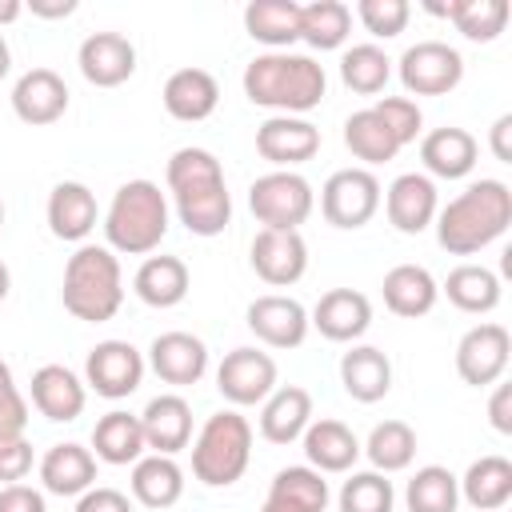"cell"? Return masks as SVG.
Returning a JSON list of instances; mask_svg holds the SVG:
<instances>
[{"label": "cell", "mask_w": 512, "mask_h": 512, "mask_svg": "<svg viewBox=\"0 0 512 512\" xmlns=\"http://www.w3.org/2000/svg\"><path fill=\"white\" fill-rule=\"evenodd\" d=\"M172 204L180 224L192 236H220L232 220V196L224 184V168L208 148H176L164 168Z\"/></svg>", "instance_id": "obj_1"}, {"label": "cell", "mask_w": 512, "mask_h": 512, "mask_svg": "<svg viewBox=\"0 0 512 512\" xmlns=\"http://www.w3.org/2000/svg\"><path fill=\"white\" fill-rule=\"evenodd\" d=\"M512 224V192L504 180H476L436 208V240L452 256H472L500 240Z\"/></svg>", "instance_id": "obj_2"}, {"label": "cell", "mask_w": 512, "mask_h": 512, "mask_svg": "<svg viewBox=\"0 0 512 512\" xmlns=\"http://www.w3.org/2000/svg\"><path fill=\"white\" fill-rule=\"evenodd\" d=\"M244 96L260 108H272L276 116H300L312 112L324 92H328V76L312 56L300 52H264L256 56L244 76Z\"/></svg>", "instance_id": "obj_3"}, {"label": "cell", "mask_w": 512, "mask_h": 512, "mask_svg": "<svg viewBox=\"0 0 512 512\" xmlns=\"http://www.w3.org/2000/svg\"><path fill=\"white\" fill-rule=\"evenodd\" d=\"M64 308L84 324H104L124 304V276L120 260L108 244H80L64 264Z\"/></svg>", "instance_id": "obj_4"}, {"label": "cell", "mask_w": 512, "mask_h": 512, "mask_svg": "<svg viewBox=\"0 0 512 512\" xmlns=\"http://www.w3.org/2000/svg\"><path fill=\"white\" fill-rule=\"evenodd\" d=\"M104 236L112 252L148 256L168 236V200L152 180H128L116 188L104 212Z\"/></svg>", "instance_id": "obj_5"}, {"label": "cell", "mask_w": 512, "mask_h": 512, "mask_svg": "<svg viewBox=\"0 0 512 512\" xmlns=\"http://www.w3.org/2000/svg\"><path fill=\"white\" fill-rule=\"evenodd\" d=\"M252 460V424L224 408L204 420L200 436L192 440V476L208 488H228L244 476Z\"/></svg>", "instance_id": "obj_6"}, {"label": "cell", "mask_w": 512, "mask_h": 512, "mask_svg": "<svg viewBox=\"0 0 512 512\" xmlns=\"http://www.w3.org/2000/svg\"><path fill=\"white\" fill-rule=\"evenodd\" d=\"M248 208H252V216H256L264 228L300 232V224H304V220L312 216V208H316V196H312V184H308L300 172L276 168V172H264L260 180H252V188H248Z\"/></svg>", "instance_id": "obj_7"}, {"label": "cell", "mask_w": 512, "mask_h": 512, "mask_svg": "<svg viewBox=\"0 0 512 512\" xmlns=\"http://www.w3.org/2000/svg\"><path fill=\"white\" fill-rule=\"evenodd\" d=\"M380 208V180L368 168H340L320 188V212L332 228H364Z\"/></svg>", "instance_id": "obj_8"}, {"label": "cell", "mask_w": 512, "mask_h": 512, "mask_svg": "<svg viewBox=\"0 0 512 512\" xmlns=\"http://www.w3.org/2000/svg\"><path fill=\"white\" fill-rule=\"evenodd\" d=\"M464 80V60L444 40H420L400 56V84L412 96H444Z\"/></svg>", "instance_id": "obj_9"}, {"label": "cell", "mask_w": 512, "mask_h": 512, "mask_svg": "<svg viewBox=\"0 0 512 512\" xmlns=\"http://www.w3.org/2000/svg\"><path fill=\"white\" fill-rule=\"evenodd\" d=\"M508 356H512V336L504 324H476L460 336L456 344V372L464 384L472 388H488L504 376L508 368Z\"/></svg>", "instance_id": "obj_10"}, {"label": "cell", "mask_w": 512, "mask_h": 512, "mask_svg": "<svg viewBox=\"0 0 512 512\" xmlns=\"http://www.w3.org/2000/svg\"><path fill=\"white\" fill-rule=\"evenodd\" d=\"M144 380V356L128 340H100L84 360V384L104 400H124Z\"/></svg>", "instance_id": "obj_11"}, {"label": "cell", "mask_w": 512, "mask_h": 512, "mask_svg": "<svg viewBox=\"0 0 512 512\" xmlns=\"http://www.w3.org/2000/svg\"><path fill=\"white\" fill-rule=\"evenodd\" d=\"M216 388L228 404H264L276 388V360L260 348H232L216 368Z\"/></svg>", "instance_id": "obj_12"}, {"label": "cell", "mask_w": 512, "mask_h": 512, "mask_svg": "<svg viewBox=\"0 0 512 512\" xmlns=\"http://www.w3.org/2000/svg\"><path fill=\"white\" fill-rule=\"evenodd\" d=\"M252 272L272 284L288 288L308 272V244L300 232H280V228H260L252 240Z\"/></svg>", "instance_id": "obj_13"}, {"label": "cell", "mask_w": 512, "mask_h": 512, "mask_svg": "<svg viewBox=\"0 0 512 512\" xmlns=\"http://www.w3.org/2000/svg\"><path fill=\"white\" fill-rule=\"evenodd\" d=\"M248 328L256 332V340H264L268 348H300L304 336H308V312L300 300L292 296H280V292H268V296H256L244 312Z\"/></svg>", "instance_id": "obj_14"}, {"label": "cell", "mask_w": 512, "mask_h": 512, "mask_svg": "<svg viewBox=\"0 0 512 512\" xmlns=\"http://www.w3.org/2000/svg\"><path fill=\"white\" fill-rule=\"evenodd\" d=\"M256 152L268 164L292 172V164H304L320 152V128L308 124L304 116H268L256 128Z\"/></svg>", "instance_id": "obj_15"}, {"label": "cell", "mask_w": 512, "mask_h": 512, "mask_svg": "<svg viewBox=\"0 0 512 512\" xmlns=\"http://www.w3.org/2000/svg\"><path fill=\"white\" fill-rule=\"evenodd\" d=\"M80 76L96 88H120L136 72V48L120 32H92L76 52Z\"/></svg>", "instance_id": "obj_16"}, {"label": "cell", "mask_w": 512, "mask_h": 512, "mask_svg": "<svg viewBox=\"0 0 512 512\" xmlns=\"http://www.w3.org/2000/svg\"><path fill=\"white\" fill-rule=\"evenodd\" d=\"M12 112L24 124H56L68 112V84L52 68H28L12 84Z\"/></svg>", "instance_id": "obj_17"}, {"label": "cell", "mask_w": 512, "mask_h": 512, "mask_svg": "<svg viewBox=\"0 0 512 512\" xmlns=\"http://www.w3.org/2000/svg\"><path fill=\"white\" fill-rule=\"evenodd\" d=\"M384 212H388V224L404 236H420L432 220H436V184L432 176L424 172H404L388 184V196H384Z\"/></svg>", "instance_id": "obj_18"}, {"label": "cell", "mask_w": 512, "mask_h": 512, "mask_svg": "<svg viewBox=\"0 0 512 512\" xmlns=\"http://www.w3.org/2000/svg\"><path fill=\"white\" fill-rule=\"evenodd\" d=\"M308 324H316V332H320L324 340L352 344V340H360V336L368 332V324H372V304H368V296L356 292V288H332V292H324V296L316 300Z\"/></svg>", "instance_id": "obj_19"}, {"label": "cell", "mask_w": 512, "mask_h": 512, "mask_svg": "<svg viewBox=\"0 0 512 512\" xmlns=\"http://www.w3.org/2000/svg\"><path fill=\"white\" fill-rule=\"evenodd\" d=\"M148 364L164 384L188 388L208 372V348L192 332H160L148 348Z\"/></svg>", "instance_id": "obj_20"}, {"label": "cell", "mask_w": 512, "mask_h": 512, "mask_svg": "<svg viewBox=\"0 0 512 512\" xmlns=\"http://www.w3.org/2000/svg\"><path fill=\"white\" fill-rule=\"evenodd\" d=\"M140 428H144V444L156 456H176L192 440V408L176 392L152 396L148 408L140 412Z\"/></svg>", "instance_id": "obj_21"}, {"label": "cell", "mask_w": 512, "mask_h": 512, "mask_svg": "<svg viewBox=\"0 0 512 512\" xmlns=\"http://www.w3.org/2000/svg\"><path fill=\"white\" fill-rule=\"evenodd\" d=\"M164 108L172 120H184V124H196V120H208L220 104V84L212 72L204 68H176L168 80H164Z\"/></svg>", "instance_id": "obj_22"}, {"label": "cell", "mask_w": 512, "mask_h": 512, "mask_svg": "<svg viewBox=\"0 0 512 512\" xmlns=\"http://www.w3.org/2000/svg\"><path fill=\"white\" fill-rule=\"evenodd\" d=\"M84 400H88L84 380L72 368L44 364V368L32 372V404H36L40 416H48L56 424H68V420H76L84 412Z\"/></svg>", "instance_id": "obj_23"}, {"label": "cell", "mask_w": 512, "mask_h": 512, "mask_svg": "<svg viewBox=\"0 0 512 512\" xmlns=\"http://www.w3.org/2000/svg\"><path fill=\"white\" fill-rule=\"evenodd\" d=\"M324 508H328L324 472H316L308 464H292V468H280L272 476L260 512H324Z\"/></svg>", "instance_id": "obj_24"}, {"label": "cell", "mask_w": 512, "mask_h": 512, "mask_svg": "<svg viewBox=\"0 0 512 512\" xmlns=\"http://www.w3.org/2000/svg\"><path fill=\"white\" fill-rule=\"evenodd\" d=\"M96 216H100V208H96V196H92L88 184H80V180H60V184L48 192V228H52L56 240L80 244V240L96 228Z\"/></svg>", "instance_id": "obj_25"}, {"label": "cell", "mask_w": 512, "mask_h": 512, "mask_svg": "<svg viewBox=\"0 0 512 512\" xmlns=\"http://www.w3.org/2000/svg\"><path fill=\"white\" fill-rule=\"evenodd\" d=\"M312 424V392L300 384L272 388V396L260 408V436L268 444H292Z\"/></svg>", "instance_id": "obj_26"}, {"label": "cell", "mask_w": 512, "mask_h": 512, "mask_svg": "<svg viewBox=\"0 0 512 512\" xmlns=\"http://www.w3.org/2000/svg\"><path fill=\"white\" fill-rule=\"evenodd\" d=\"M476 152H480L476 136H472L468 128H456V124L432 128V132L420 140V160H424V168H428L432 176H440V180H460V176H468V172L476 168Z\"/></svg>", "instance_id": "obj_27"}, {"label": "cell", "mask_w": 512, "mask_h": 512, "mask_svg": "<svg viewBox=\"0 0 512 512\" xmlns=\"http://www.w3.org/2000/svg\"><path fill=\"white\" fill-rule=\"evenodd\" d=\"M340 384L352 400L376 404L392 392V360L372 344H356L340 356Z\"/></svg>", "instance_id": "obj_28"}, {"label": "cell", "mask_w": 512, "mask_h": 512, "mask_svg": "<svg viewBox=\"0 0 512 512\" xmlns=\"http://www.w3.org/2000/svg\"><path fill=\"white\" fill-rule=\"evenodd\" d=\"M304 456H308V468L316 472H348L360 456V440L344 420L324 416L304 428Z\"/></svg>", "instance_id": "obj_29"}, {"label": "cell", "mask_w": 512, "mask_h": 512, "mask_svg": "<svg viewBox=\"0 0 512 512\" xmlns=\"http://www.w3.org/2000/svg\"><path fill=\"white\" fill-rule=\"evenodd\" d=\"M40 480L52 496H84L96 484V456L84 444H52L40 460Z\"/></svg>", "instance_id": "obj_30"}, {"label": "cell", "mask_w": 512, "mask_h": 512, "mask_svg": "<svg viewBox=\"0 0 512 512\" xmlns=\"http://www.w3.org/2000/svg\"><path fill=\"white\" fill-rule=\"evenodd\" d=\"M436 296H440V284L420 264H396L384 276V304H388V312H396L404 320L428 316L436 308Z\"/></svg>", "instance_id": "obj_31"}, {"label": "cell", "mask_w": 512, "mask_h": 512, "mask_svg": "<svg viewBox=\"0 0 512 512\" xmlns=\"http://www.w3.org/2000/svg\"><path fill=\"white\" fill-rule=\"evenodd\" d=\"M188 284V264L180 256H148L132 276V288L148 308H176L188 296Z\"/></svg>", "instance_id": "obj_32"}, {"label": "cell", "mask_w": 512, "mask_h": 512, "mask_svg": "<svg viewBox=\"0 0 512 512\" xmlns=\"http://www.w3.org/2000/svg\"><path fill=\"white\" fill-rule=\"evenodd\" d=\"M244 32L272 52H288L300 40V4L296 0H252L244 8Z\"/></svg>", "instance_id": "obj_33"}, {"label": "cell", "mask_w": 512, "mask_h": 512, "mask_svg": "<svg viewBox=\"0 0 512 512\" xmlns=\"http://www.w3.org/2000/svg\"><path fill=\"white\" fill-rule=\"evenodd\" d=\"M92 448H96V460H104V464H136L140 456H144V428H140V416H132V412H120V408H112V412H104L100 420H96V428H92Z\"/></svg>", "instance_id": "obj_34"}, {"label": "cell", "mask_w": 512, "mask_h": 512, "mask_svg": "<svg viewBox=\"0 0 512 512\" xmlns=\"http://www.w3.org/2000/svg\"><path fill=\"white\" fill-rule=\"evenodd\" d=\"M460 496L480 512H500L512 500V460L504 456H480L468 464V472L456 480Z\"/></svg>", "instance_id": "obj_35"}, {"label": "cell", "mask_w": 512, "mask_h": 512, "mask_svg": "<svg viewBox=\"0 0 512 512\" xmlns=\"http://www.w3.org/2000/svg\"><path fill=\"white\" fill-rule=\"evenodd\" d=\"M132 496L144 508H172L184 496V468L172 456H140L132 464Z\"/></svg>", "instance_id": "obj_36"}, {"label": "cell", "mask_w": 512, "mask_h": 512, "mask_svg": "<svg viewBox=\"0 0 512 512\" xmlns=\"http://www.w3.org/2000/svg\"><path fill=\"white\" fill-rule=\"evenodd\" d=\"M444 296L460 308V312H472V316H484L500 304V276L484 264H460L448 272L444 280Z\"/></svg>", "instance_id": "obj_37"}, {"label": "cell", "mask_w": 512, "mask_h": 512, "mask_svg": "<svg viewBox=\"0 0 512 512\" xmlns=\"http://www.w3.org/2000/svg\"><path fill=\"white\" fill-rule=\"evenodd\" d=\"M344 144L356 160L364 164H388L400 152V140L392 136V128L376 116V108H360L344 120Z\"/></svg>", "instance_id": "obj_38"}, {"label": "cell", "mask_w": 512, "mask_h": 512, "mask_svg": "<svg viewBox=\"0 0 512 512\" xmlns=\"http://www.w3.org/2000/svg\"><path fill=\"white\" fill-rule=\"evenodd\" d=\"M348 28H352V8L340 4V0H312V4H300V40L316 52H328V48H340L348 40Z\"/></svg>", "instance_id": "obj_39"}, {"label": "cell", "mask_w": 512, "mask_h": 512, "mask_svg": "<svg viewBox=\"0 0 512 512\" xmlns=\"http://www.w3.org/2000/svg\"><path fill=\"white\" fill-rule=\"evenodd\" d=\"M404 504H408V512H456L460 484H456V476L444 464H424L408 480Z\"/></svg>", "instance_id": "obj_40"}, {"label": "cell", "mask_w": 512, "mask_h": 512, "mask_svg": "<svg viewBox=\"0 0 512 512\" xmlns=\"http://www.w3.org/2000/svg\"><path fill=\"white\" fill-rule=\"evenodd\" d=\"M364 452H368V460H372V472H400V468H408L412 464V456H416V432H412V424H404V420H384V424H376L372 432H368V444H364Z\"/></svg>", "instance_id": "obj_41"}, {"label": "cell", "mask_w": 512, "mask_h": 512, "mask_svg": "<svg viewBox=\"0 0 512 512\" xmlns=\"http://www.w3.org/2000/svg\"><path fill=\"white\" fill-rule=\"evenodd\" d=\"M448 20L456 24V32L464 40L488 44L508 24V0H452L448 4Z\"/></svg>", "instance_id": "obj_42"}, {"label": "cell", "mask_w": 512, "mask_h": 512, "mask_svg": "<svg viewBox=\"0 0 512 512\" xmlns=\"http://www.w3.org/2000/svg\"><path fill=\"white\" fill-rule=\"evenodd\" d=\"M388 76H392V60H388L384 48H376V44H352V48L340 56V80H344L352 92H360V96L384 92Z\"/></svg>", "instance_id": "obj_43"}, {"label": "cell", "mask_w": 512, "mask_h": 512, "mask_svg": "<svg viewBox=\"0 0 512 512\" xmlns=\"http://www.w3.org/2000/svg\"><path fill=\"white\" fill-rule=\"evenodd\" d=\"M392 480L384 472H352L340 488V512H392Z\"/></svg>", "instance_id": "obj_44"}, {"label": "cell", "mask_w": 512, "mask_h": 512, "mask_svg": "<svg viewBox=\"0 0 512 512\" xmlns=\"http://www.w3.org/2000/svg\"><path fill=\"white\" fill-rule=\"evenodd\" d=\"M356 16H360V24H364L372 36L392 40V36H400V32L408 28L412 8H408V0H360V4H356Z\"/></svg>", "instance_id": "obj_45"}, {"label": "cell", "mask_w": 512, "mask_h": 512, "mask_svg": "<svg viewBox=\"0 0 512 512\" xmlns=\"http://www.w3.org/2000/svg\"><path fill=\"white\" fill-rule=\"evenodd\" d=\"M372 108H376V116L392 128V136L400 140V148L412 144V140L420 136V128H424V112H420V104L408 100V96H384V100H376Z\"/></svg>", "instance_id": "obj_46"}, {"label": "cell", "mask_w": 512, "mask_h": 512, "mask_svg": "<svg viewBox=\"0 0 512 512\" xmlns=\"http://www.w3.org/2000/svg\"><path fill=\"white\" fill-rule=\"evenodd\" d=\"M24 428H28V400L20 396L12 368L0 360V440L24 436Z\"/></svg>", "instance_id": "obj_47"}, {"label": "cell", "mask_w": 512, "mask_h": 512, "mask_svg": "<svg viewBox=\"0 0 512 512\" xmlns=\"http://www.w3.org/2000/svg\"><path fill=\"white\" fill-rule=\"evenodd\" d=\"M28 472H32V444L24 436L0 440V480L4 484H20Z\"/></svg>", "instance_id": "obj_48"}, {"label": "cell", "mask_w": 512, "mask_h": 512, "mask_svg": "<svg viewBox=\"0 0 512 512\" xmlns=\"http://www.w3.org/2000/svg\"><path fill=\"white\" fill-rule=\"evenodd\" d=\"M76 512H132V500L120 492V488H88L80 500H76Z\"/></svg>", "instance_id": "obj_49"}, {"label": "cell", "mask_w": 512, "mask_h": 512, "mask_svg": "<svg viewBox=\"0 0 512 512\" xmlns=\"http://www.w3.org/2000/svg\"><path fill=\"white\" fill-rule=\"evenodd\" d=\"M0 512H48L44 496L28 484H4L0 488Z\"/></svg>", "instance_id": "obj_50"}, {"label": "cell", "mask_w": 512, "mask_h": 512, "mask_svg": "<svg viewBox=\"0 0 512 512\" xmlns=\"http://www.w3.org/2000/svg\"><path fill=\"white\" fill-rule=\"evenodd\" d=\"M488 420L500 436H512V384H496V392L488 400Z\"/></svg>", "instance_id": "obj_51"}, {"label": "cell", "mask_w": 512, "mask_h": 512, "mask_svg": "<svg viewBox=\"0 0 512 512\" xmlns=\"http://www.w3.org/2000/svg\"><path fill=\"white\" fill-rule=\"evenodd\" d=\"M488 148H492V156H496L500 164H512V112L496 116V124H492V132H488Z\"/></svg>", "instance_id": "obj_52"}, {"label": "cell", "mask_w": 512, "mask_h": 512, "mask_svg": "<svg viewBox=\"0 0 512 512\" xmlns=\"http://www.w3.org/2000/svg\"><path fill=\"white\" fill-rule=\"evenodd\" d=\"M28 12L40 20H64L76 12V0H28Z\"/></svg>", "instance_id": "obj_53"}, {"label": "cell", "mask_w": 512, "mask_h": 512, "mask_svg": "<svg viewBox=\"0 0 512 512\" xmlns=\"http://www.w3.org/2000/svg\"><path fill=\"white\" fill-rule=\"evenodd\" d=\"M20 12H24V4H20V0H0V24L20 20Z\"/></svg>", "instance_id": "obj_54"}, {"label": "cell", "mask_w": 512, "mask_h": 512, "mask_svg": "<svg viewBox=\"0 0 512 512\" xmlns=\"http://www.w3.org/2000/svg\"><path fill=\"white\" fill-rule=\"evenodd\" d=\"M8 68H12V52H8V40L0 36V80L8 76Z\"/></svg>", "instance_id": "obj_55"}, {"label": "cell", "mask_w": 512, "mask_h": 512, "mask_svg": "<svg viewBox=\"0 0 512 512\" xmlns=\"http://www.w3.org/2000/svg\"><path fill=\"white\" fill-rule=\"evenodd\" d=\"M8 288H12V272H8V264L0 260V300L8 296Z\"/></svg>", "instance_id": "obj_56"}, {"label": "cell", "mask_w": 512, "mask_h": 512, "mask_svg": "<svg viewBox=\"0 0 512 512\" xmlns=\"http://www.w3.org/2000/svg\"><path fill=\"white\" fill-rule=\"evenodd\" d=\"M0 228H4V200H0Z\"/></svg>", "instance_id": "obj_57"}, {"label": "cell", "mask_w": 512, "mask_h": 512, "mask_svg": "<svg viewBox=\"0 0 512 512\" xmlns=\"http://www.w3.org/2000/svg\"><path fill=\"white\" fill-rule=\"evenodd\" d=\"M500 512H504V508H500Z\"/></svg>", "instance_id": "obj_58"}]
</instances>
